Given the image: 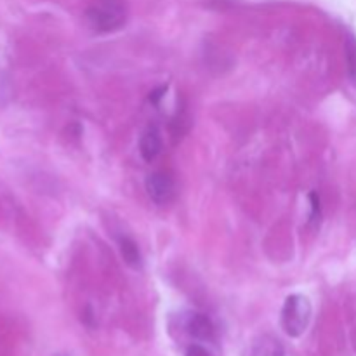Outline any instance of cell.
I'll return each mask as SVG.
<instances>
[{
    "label": "cell",
    "mask_w": 356,
    "mask_h": 356,
    "mask_svg": "<svg viewBox=\"0 0 356 356\" xmlns=\"http://www.w3.org/2000/svg\"><path fill=\"white\" fill-rule=\"evenodd\" d=\"M86 19L96 33H111L125 24L127 9L122 0H96L87 9Z\"/></svg>",
    "instance_id": "cell-1"
},
{
    "label": "cell",
    "mask_w": 356,
    "mask_h": 356,
    "mask_svg": "<svg viewBox=\"0 0 356 356\" xmlns=\"http://www.w3.org/2000/svg\"><path fill=\"white\" fill-rule=\"evenodd\" d=\"M312 320V302L301 294L289 296L282 309V327L291 337H299L306 332Z\"/></svg>",
    "instance_id": "cell-2"
},
{
    "label": "cell",
    "mask_w": 356,
    "mask_h": 356,
    "mask_svg": "<svg viewBox=\"0 0 356 356\" xmlns=\"http://www.w3.org/2000/svg\"><path fill=\"white\" fill-rule=\"evenodd\" d=\"M146 191H148L149 198H152L155 204L165 205L176 195V183H174V177L169 172H153L146 177Z\"/></svg>",
    "instance_id": "cell-3"
},
{
    "label": "cell",
    "mask_w": 356,
    "mask_h": 356,
    "mask_svg": "<svg viewBox=\"0 0 356 356\" xmlns=\"http://www.w3.org/2000/svg\"><path fill=\"white\" fill-rule=\"evenodd\" d=\"M139 153H141L143 160L148 163L155 162L160 153H162V134H160L155 125H149L143 132L141 139H139Z\"/></svg>",
    "instance_id": "cell-4"
},
{
    "label": "cell",
    "mask_w": 356,
    "mask_h": 356,
    "mask_svg": "<svg viewBox=\"0 0 356 356\" xmlns=\"http://www.w3.org/2000/svg\"><path fill=\"white\" fill-rule=\"evenodd\" d=\"M186 330L191 337L198 341H212L214 339V325L211 320L200 313H193L186 320Z\"/></svg>",
    "instance_id": "cell-5"
},
{
    "label": "cell",
    "mask_w": 356,
    "mask_h": 356,
    "mask_svg": "<svg viewBox=\"0 0 356 356\" xmlns=\"http://www.w3.org/2000/svg\"><path fill=\"white\" fill-rule=\"evenodd\" d=\"M120 254L129 266L141 268V254H139L138 245H136L131 238L120 240Z\"/></svg>",
    "instance_id": "cell-6"
},
{
    "label": "cell",
    "mask_w": 356,
    "mask_h": 356,
    "mask_svg": "<svg viewBox=\"0 0 356 356\" xmlns=\"http://www.w3.org/2000/svg\"><path fill=\"white\" fill-rule=\"evenodd\" d=\"M346 56H348V65H350L351 75L356 76V40L350 38L346 45Z\"/></svg>",
    "instance_id": "cell-7"
},
{
    "label": "cell",
    "mask_w": 356,
    "mask_h": 356,
    "mask_svg": "<svg viewBox=\"0 0 356 356\" xmlns=\"http://www.w3.org/2000/svg\"><path fill=\"white\" fill-rule=\"evenodd\" d=\"M186 356H214L204 344H190L186 350Z\"/></svg>",
    "instance_id": "cell-8"
}]
</instances>
